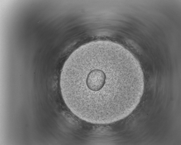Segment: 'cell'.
Here are the masks:
<instances>
[{
	"mask_svg": "<svg viewBox=\"0 0 181 145\" xmlns=\"http://www.w3.org/2000/svg\"><path fill=\"white\" fill-rule=\"evenodd\" d=\"M63 100L81 120L108 124L124 119L136 108L144 87L138 61L120 46L94 43L76 50L60 76Z\"/></svg>",
	"mask_w": 181,
	"mask_h": 145,
	"instance_id": "cell-1",
	"label": "cell"
}]
</instances>
